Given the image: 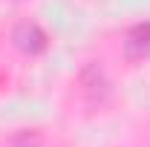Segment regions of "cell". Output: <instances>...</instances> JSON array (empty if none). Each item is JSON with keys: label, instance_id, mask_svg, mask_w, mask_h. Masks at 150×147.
Returning a JSON list of instances; mask_svg holds the SVG:
<instances>
[{"label": "cell", "instance_id": "cell-1", "mask_svg": "<svg viewBox=\"0 0 150 147\" xmlns=\"http://www.w3.org/2000/svg\"><path fill=\"white\" fill-rule=\"evenodd\" d=\"M12 40H15V46L20 52H26V55H38V52L46 49V35L35 23H20L18 29L12 32Z\"/></svg>", "mask_w": 150, "mask_h": 147}, {"label": "cell", "instance_id": "cell-2", "mask_svg": "<svg viewBox=\"0 0 150 147\" xmlns=\"http://www.w3.org/2000/svg\"><path fill=\"white\" fill-rule=\"evenodd\" d=\"M107 87L110 84H107V78H104V72H101L98 64H90L81 72V90H84V95H87L90 104H101L107 98Z\"/></svg>", "mask_w": 150, "mask_h": 147}, {"label": "cell", "instance_id": "cell-3", "mask_svg": "<svg viewBox=\"0 0 150 147\" xmlns=\"http://www.w3.org/2000/svg\"><path fill=\"white\" fill-rule=\"evenodd\" d=\"M124 55L130 61H142L150 55V23H139L133 26L127 37H124Z\"/></svg>", "mask_w": 150, "mask_h": 147}]
</instances>
